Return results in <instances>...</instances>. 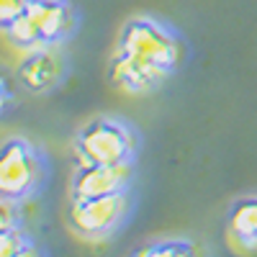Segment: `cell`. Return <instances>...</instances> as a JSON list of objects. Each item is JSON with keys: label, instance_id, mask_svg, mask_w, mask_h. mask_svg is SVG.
<instances>
[{"label": "cell", "instance_id": "52a82bcc", "mask_svg": "<svg viewBox=\"0 0 257 257\" xmlns=\"http://www.w3.org/2000/svg\"><path fill=\"white\" fill-rule=\"evenodd\" d=\"M137 162L123 165H82L77 162V170L70 180V198H95V196H111L134 185Z\"/></svg>", "mask_w": 257, "mask_h": 257}, {"label": "cell", "instance_id": "3957f363", "mask_svg": "<svg viewBox=\"0 0 257 257\" xmlns=\"http://www.w3.org/2000/svg\"><path fill=\"white\" fill-rule=\"evenodd\" d=\"M75 157L82 165H123L137 162L139 132L132 121L103 113L85 123L75 134Z\"/></svg>", "mask_w": 257, "mask_h": 257}, {"label": "cell", "instance_id": "ba28073f", "mask_svg": "<svg viewBox=\"0 0 257 257\" xmlns=\"http://www.w3.org/2000/svg\"><path fill=\"white\" fill-rule=\"evenodd\" d=\"M226 229L239 247L257 249V193L254 196H242L231 203Z\"/></svg>", "mask_w": 257, "mask_h": 257}, {"label": "cell", "instance_id": "7a4b0ae2", "mask_svg": "<svg viewBox=\"0 0 257 257\" xmlns=\"http://www.w3.org/2000/svg\"><path fill=\"white\" fill-rule=\"evenodd\" d=\"M80 29V11L72 0H29L16 21L3 29L21 52L36 47H64Z\"/></svg>", "mask_w": 257, "mask_h": 257}, {"label": "cell", "instance_id": "8992f818", "mask_svg": "<svg viewBox=\"0 0 257 257\" xmlns=\"http://www.w3.org/2000/svg\"><path fill=\"white\" fill-rule=\"evenodd\" d=\"M70 72V59L62 47H36L26 49V54L18 62V85L26 93L49 95L64 82Z\"/></svg>", "mask_w": 257, "mask_h": 257}, {"label": "cell", "instance_id": "8fae6325", "mask_svg": "<svg viewBox=\"0 0 257 257\" xmlns=\"http://www.w3.org/2000/svg\"><path fill=\"white\" fill-rule=\"evenodd\" d=\"M21 203L24 201H13V198H0V231H8L21 226Z\"/></svg>", "mask_w": 257, "mask_h": 257}, {"label": "cell", "instance_id": "6da1fadb", "mask_svg": "<svg viewBox=\"0 0 257 257\" xmlns=\"http://www.w3.org/2000/svg\"><path fill=\"white\" fill-rule=\"evenodd\" d=\"M188 59L183 34L157 16L123 21L108 59V80L128 95H149L170 82Z\"/></svg>", "mask_w": 257, "mask_h": 257}, {"label": "cell", "instance_id": "5b68a950", "mask_svg": "<svg viewBox=\"0 0 257 257\" xmlns=\"http://www.w3.org/2000/svg\"><path fill=\"white\" fill-rule=\"evenodd\" d=\"M134 193L132 188L111 193V196H95V198H70L67 224L77 237L88 242L111 239L118 229L128 224L134 213Z\"/></svg>", "mask_w": 257, "mask_h": 257}, {"label": "cell", "instance_id": "30bf717a", "mask_svg": "<svg viewBox=\"0 0 257 257\" xmlns=\"http://www.w3.org/2000/svg\"><path fill=\"white\" fill-rule=\"evenodd\" d=\"M196 244L185 237H167V239H157L152 244H144L139 249H134L132 254L137 257H183V254H193Z\"/></svg>", "mask_w": 257, "mask_h": 257}, {"label": "cell", "instance_id": "7c38bea8", "mask_svg": "<svg viewBox=\"0 0 257 257\" xmlns=\"http://www.w3.org/2000/svg\"><path fill=\"white\" fill-rule=\"evenodd\" d=\"M29 6V0H0V26H8L11 21H16L24 8Z\"/></svg>", "mask_w": 257, "mask_h": 257}, {"label": "cell", "instance_id": "9c48e42d", "mask_svg": "<svg viewBox=\"0 0 257 257\" xmlns=\"http://www.w3.org/2000/svg\"><path fill=\"white\" fill-rule=\"evenodd\" d=\"M36 252H39V244L24 229V224L8 231H0V254L3 257H31Z\"/></svg>", "mask_w": 257, "mask_h": 257}, {"label": "cell", "instance_id": "277c9868", "mask_svg": "<svg viewBox=\"0 0 257 257\" xmlns=\"http://www.w3.org/2000/svg\"><path fill=\"white\" fill-rule=\"evenodd\" d=\"M49 160L26 137H8L0 147V198L29 201L47 185Z\"/></svg>", "mask_w": 257, "mask_h": 257}]
</instances>
